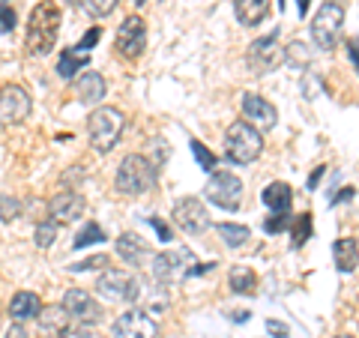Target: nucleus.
Instances as JSON below:
<instances>
[{"label":"nucleus","instance_id":"nucleus-17","mask_svg":"<svg viewBox=\"0 0 359 338\" xmlns=\"http://www.w3.org/2000/svg\"><path fill=\"white\" fill-rule=\"evenodd\" d=\"M75 96H78V102L81 105H96V102H102V96H105V78L102 72H81V78L75 81Z\"/></svg>","mask_w":359,"mask_h":338},{"label":"nucleus","instance_id":"nucleus-12","mask_svg":"<svg viewBox=\"0 0 359 338\" xmlns=\"http://www.w3.org/2000/svg\"><path fill=\"white\" fill-rule=\"evenodd\" d=\"M249 66L257 72V75H266V72H276L278 66L285 63V48L278 45V39H276V33L273 36H261V39H255L252 45H249Z\"/></svg>","mask_w":359,"mask_h":338},{"label":"nucleus","instance_id":"nucleus-13","mask_svg":"<svg viewBox=\"0 0 359 338\" xmlns=\"http://www.w3.org/2000/svg\"><path fill=\"white\" fill-rule=\"evenodd\" d=\"M174 224L180 231H186V234H192V236H198V234H204L207 228H210V212H207V207H204V201H198V198H183V201H177L174 204Z\"/></svg>","mask_w":359,"mask_h":338},{"label":"nucleus","instance_id":"nucleus-31","mask_svg":"<svg viewBox=\"0 0 359 338\" xmlns=\"http://www.w3.org/2000/svg\"><path fill=\"white\" fill-rule=\"evenodd\" d=\"M309 236H311V216H309V212H302V216L294 222V249L306 245Z\"/></svg>","mask_w":359,"mask_h":338},{"label":"nucleus","instance_id":"nucleus-27","mask_svg":"<svg viewBox=\"0 0 359 338\" xmlns=\"http://www.w3.org/2000/svg\"><path fill=\"white\" fill-rule=\"evenodd\" d=\"M75 9H81V13L93 15V18H102V15H111L117 6V0H72Z\"/></svg>","mask_w":359,"mask_h":338},{"label":"nucleus","instance_id":"nucleus-20","mask_svg":"<svg viewBox=\"0 0 359 338\" xmlns=\"http://www.w3.org/2000/svg\"><path fill=\"white\" fill-rule=\"evenodd\" d=\"M233 13H237V21L245 27L261 25L264 15L269 13V0H233Z\"/></svg>","mask_w":359,"mask_h":338},{"label":"nucleus","instance_id":"nucleus-14","mask_svg":"<svg viewBox=\"0 0 359 338\" xmlns=\"http://www.w3.org/2000/svg\"><path fill=\"white\" fill-rule=\"evenodd\" d=\"M63 311L69 314V318H75V323H87L93 326L102 320V309H99V302L87 294V290H66L63 294Z\"/></svg>","mask_w":359,"mask_h":338},{"label":"nucleus","instance_id":"nucleus-4","mask_svg":"<svg viewBox=\"0 0 359 338\" xmlns=\"http://www.w3.org/2000/svg\"><path fill=\"white\" fill-rule=\"evenodd\" d=\"M264 153V138L252 123L237 120L228 126V135H224V156L233 165H252L257 156Z\"/></svg>","mask_w":359,"mask_h":338},{"label":"nucleus","instance_id":"nucleus-40","mask_svg":"<svg viewBox=\"0 0 359 338\" xmlns=\"http://www.w3.org/2000/svg\"><path fill=\"white\" fill-rule=\"evenodd\" d=\"M150 224H153V228H156V231H159V236H162V243H171V231H168V224H165L162 219H156V216H153V219H150Z\"/></svg>","mask_w":359,"mask_h":338},{"label":"nucleus","instance_id":"nucleus-26","mask_svg":"<svg viewBox=\"0 0 359 338\" xmlns=\"http://www.w3.org/2000/svg\"><path fill=\"white\" fill-rule=\"evenodd\" d=\"M36 320H39L42 330H48V332L57 335V332L63 330V326H66V320H69V314L63 311V306H51V309H39Z\"/></svg>","mask_w":359,"mask_h":338},{"label":"nucleus","instance_id":"nucleus-19","mask_svg":"<svg viewBox=\"0 0 359 338\" xmlns=\"http://www.w3.org/2000/svg\"><path fill=\"white\" fill-rule=\"evenodd\" d=\"M147 252H150L147 243H144L138 234H120V236H117V255H120L126 264L138 266L144 257H147Z\"/></svg>","mask_w":359,"mask_h":338},{"label":"nucleus","instance_id":"nucleus-37","mask_svg":"<svg viewBox=\"0 0 359 338\" xmlns=\"http://www.w3.org/2000/svg\"><path fill=\"white\" fill-rule=\"evenodd\" d=\"M287 224H290V216H287V212H276L273 219H266L264 228H266V234H278V231H285Z\"/></svg>","mask_w":359,"mask_h":338},{"label":"nucleus","instance_id":"nucleus-44","mask_svg":"<svg viewBox=\"0 0 359 338\" xmlns=\"http://www.w3.org/2000/svg\"><path fill=\"white\" fill-rule=\"evenodd\" d=\"M347 54H351V63H353V69H356V39L347 42Z\"/></svg>","mask_w":359,"mask_h":338},{"label":"nucleus","instance_id":"nucleus-1","mask_svg":"<svg viewBox=\"0 0 359 338\" xmlns=\"http://www.w3.org/2000/svg\"><path fill=\"white\" fill-rule=\"evenodd\" d=\"M60 6L54 0H42V4L30 13V21H27V51L33 58H45L51 54V48L57 45V36H60Z\"/></svg>","mask_w":359,"mask_h":338},{"label":"nucleus","instance_id":"nucleus-39","mask_svg":"<svg viewBox=\"0 0 359 338\" xmlns=\"http://www.w3.org/2000/svg\"><path fill=\"white\" fill-rule=\"evenodd\" d=\"M4 338H30V332L25 330V323H18V320H15V323L4 332Z\"/></svg>","mask_w":359,"mask_h":338},{"label":"nucleus","instance_id":"nucleus-25","mask_svg":"<svg viewBox=\"0 0 359 338\" xmlns=\"http://www.w3.org/2000/svg\"><path fill=\"white\" fill-rule=\"evenodd\" d=\"M231 290L240 297H252L257 290V276L249 266H233L231 269Z\"/></svg>","mask_w":359,"mask_h":338},{"label":"nucleus","instance_id":"nucleus-38","mask_svg":"<svg viewBox=\"0 0 359 338\" xmlns=\"http://www.w3.org/2000/svg\"><path fill=\"white\" fill-rule=\"evenodd\" d=\"M105 264H108V257L105 255H96V257H87L84 264H72L69 273H84V269H96V266H105Z\"/></svg>","mask_w":359,"mask_h":338},{"label":"nucleus","instance_id":"nucleus-45","mask_svg":"<svg viewBox=\"0 0 359 338\" xmlns=\"http://www.w3.org/2000/svg\"><path fill=\"white\" fill-rule=\"evenodd\" d=\"M297 13H299V18H306V13H309V0H297Z\"/></svg>","mask_w":359,"mask_h":338},{"label":"nucleus","instance_id":"nucleus-11","mask_svg":"<svg viewBox=\"0 0 359 338\" xmlns=\"http://www.w3.org/2000/svg\"><path fill=\"white\" fill-rule=\"evenodd\" d=\"M117 54L123 60H138L147 48V25L138 15H129L117 30Z\"/></svg>","mask_w":359,"mask_h":338},{"label":"nucleus","instance_id":"nucleus-7","mask_svg":"<svg viewBox=\"0 0 359 338\" xmlns=\"http://www.w3.org/2000/svg\"><path fill=\"white\" fill-rule=\"evenodd\" d=\"M96 294L108 302H135L141 297V278L126 269H105L96 281Z\"/></svg>","mask_w":359,"mask_h":338},{"label":"nucleus","instance_id":"nucleus-16","mask_svg":"<svg viewBox=\"0 0 359 338\" xmlns=\"http://www.w3.org/2000/svg\"><path fill=\"white\" fill-rule=\"evenodd\" d=\"M243 114H245V123H252L257 132H266V129H273L278 123V111L257 93H245L243 96Z\"/></svg>","mask_w":359,"mask_h":338},{"label":"nucleus","instance_id":"nucleus-18","mask_svg":"<svg viewBox=\"0 0 359 338\" xmlns=\"http://www.w3.org/2000/svg\"><path fill=\"white\" fill-rule=\"evenodd\" d=\"M42 309V299L36 294H30V290H18V294L13 297V302H9V318L25 323V320H33Z\"/></svg>","mask_w":359,"mask_h":338},{"label":"nucleus","instance_id":"nucleus-28","mask_svg":"<svg viewBox=\"0 0 359 338\" xmlns=\"http://www.w3.org/2000/svg\"><path fill=\"white\" fill-rule=\"evenodd\" d=\"M54 240H57V222H39L36 231H33V243L39 249H51Z\"/></svg>","mask_w":359,"mask_h":338},{"label":"nucleus","instance_id":"nucleus-47","mask_svg":"<svg viewBox=\"0 0 359 338\" xmlns=\"http://www.w3.org/2000/svg\"><path fill=\"white\" fill-rule=\"evenodd\" d=\"M335 338H353V335H335Z\"/></svg>","mask_w":359,"mask_h":338},{"label":"nucleus","instance_id":"nucleus-24","mask_svg":"<svg viewBox=\"0 0 359 338\" xmlns=\"http://www.w3.org/2000/svg\"><path fill=\"white\" fill-rule=\"evenodd\" d=\"M216 231H219V236H222V243L231 245V249H243V245L252 240V231L245 228V224L222 222V224H216Z\"/></svg>","mask_w":359,"mask_h":338},{"label":"nucleus","instance_id":"nucleus-3","mask_svg":"<svg viewBox=\"0 0 359 338\" xmlns=\"http://www.w3.org/2000/svg\"><path fill=\"white\" fill-rule=\"evenodd\" d=\"M156 174H159V168H156L147 156L132 153L120 162L114 186L120 195H144V191H150L156 186Z\"/></svg>","mask_w":359,"mask_h":338},{"label":"nucleus","instance_id":"nucleus-23","mask_svg":"<svg viewBox=\"0 0 359 338\" xmlns=\"http://www.w3.org/2000/svg\"><path fill=\"white\" fill-rule=\"evenodd\" d=\"M84 66H87V54H78L75 48H63L57 60V75L63 81H72L75 72H84Z\"/></svg>","mask_w":359,"mask_h":338},{"label":"nucleus","instance_id":"nucleus-22","mask_svg":"<svg viewBox=\"0 0 359 338\" xmlns=\"http://www.w3.org/2000/svg\"><path fill=\"white\" fill-rule=\"evenodd\" d=\"M332 257L339 273H353L356 269V240L353 236H341V240L332 243Z\"/></svg>","mask_w":359,"mask_h":338},{"label":"nucleus","instance_id":"nucleus-29","mask_svg":"<svg viewBox=\"0 0 359 338\" xmlns=\"http://www.w3.org/2000/svg\"><path fill=\"white\" fill-rule=\"evenodd\" d=\"M102 240H105V231L99 228L96 222H87V224H84V231L75 236V243H72V245H75V249H84V245H93V243H102Z\"/></svg>","mask_w":359,"mask_h":338},{"label":"nucleus","instance_id":"nucleus-36","mask_svg":"<svg viewBox=\"0 0 359 338\" xmlns=\"http://www.w3.org/2000/svg\"><path fill=\"white\" fill-rule=\"evenodd\" d=\"M13 30H15V9L0 6V33H13Z\"/></svg>","mask_w":359,"mask_h":338},{"label":"nucleus","instance_id":"nucleus-9","mask_svg":"<svg viewBox=\"0 0 359 338\" xmlns=\"http://www.w3.org/2000/svg\"><path fill=\"white\" fill-rule=\"evenodd\" d=\"M33 111V99L25 87L6 84L0 87V126H18Z\"/></svg>","mask_w":359,"mask_h":338},{"label":"nucleus","instance_id":"nucleus-5","mask_svg":"<svg viewBox=\"0 0 359 338\" xmlns=\"http://www.w3.org/2000/svg\"><path fill=\"white\" fill-rule=\"evenodd\" d=\"M126 129V120L117 108H96L87 120V135H90V144L99 150V153H111L117 147L120 135Z\"/></svg>","mask_w":359,"mask_h":338},{"label":"nucleus","instance_id":"nucleus-43","mask_svg":"<svg viewBox=\"0 0 359 338\" xmlns=\"http://www.w3.org/2000/svg\"><path fill=\"white\" fill-rule=\"evenodd\" d=\"M323 171H327V168H323V165H320V168H318V171H314V174H311V180H309V189H314V186H318V180L323 177Z\"/></svg>","mask_w":359,"mask_h":338},{"label":"nucleus","instance_id":"nucleus-8","mask_svg":"<svg viewBox=\"0 0 359 338\" xmlns=\"http://www.w3.org/2000/svg\"><path fill=\"white\" fill-rule=\"evenodd\" d=\"M204 195H207V201H212V204L222 207V210H240V204H243V180L237 174L219 171V174L210 177V183L204 186Z\"/></svg>","mask_w":359,"mask_h":338},{"label":"nucleus","instance_id":"nucleus-35","mask_svg":"<svg viewBox=\"0 0 359 338\" xmlns=\"http://www.w3.org/2000/svg\"><path fill=\"white\" fill-rule=\"evenodd\" d=\"M99 36H102V30H99V27H90V30H87V36L75 45V51H78V54H87V51L99 42Z\"/></svg>","mask_w":359,"mask_h":338},{"label":"nucleus","instance_id":"nucleus-34","mask_svg":"<svg viewBox=\"0 0 359 338\" xmlns=\"http://www.w3.org/2000/svg\"><path fill=\"white\" fill-rule=\"evenodd\" d=\"M57 338H93V330L87 323H66L57 332Z\"/></svg>","mask_w":359,"mask_h":338},{"label":"nucleus","instance_id":"nucleus-15","mask_svg":"<svg viewBox=\"0 0 359 338\" xmlns=\"http://www.w3.org/2000/svg\"><path fill=\"white\" fill-rule=\"evenodd\" d=\"M84 210H87V201H84V195H78V191H57V195L48 201V216L57 224L78 222L84 216Z\"/></svg>","mask_w":359,"mask_h":338},{"label":"nucleus","instance_id":"nucleus-2","mask_svg":"<svg viewBox=\"0 0 359 338\" xmlns=\"http://www.w3.org/2000/svg\"><path fill=\"white\" fill-rule=\"evenodd\" d=\"M212 269V264H198L192 249L180 245V249H168L153 257V278H159L162 285H174V281H186L192 276H201Z\"/></svg>","mask_w":359,"mask_h":338},{"label":"nucleus","instance_id":"nucleus-42","mask_svg":"<svg viewBox=\"0 0 359 338\" xmlns=\"http://www.w3.org/2000/svg\"><path fill=\"white\" fill-rule=\"evenodd\" d=\"M231 320H233V323H243V320H249V311H243V309H237V311H233V314H231Z\"/></svg>","mask_w":359,"mask_h":338},{"label":"nucleus","instance_id":"nucleus-41","mask_svg":"<svg viewBox=\"0 0 359 338\" xmlns=\"http://www.w3.org/2000/svg\"><path fill=\"white\" fill-rule=\"evenodd\" d=\"M353 198V186H347V189H341V195L335 198V204H341V201H351Z\"/></svg>","mask_w":359,"mask_h":338},{"label":"nucleus","instance_id":"nucleus-33","mask_svg":"<svg viewBox=\"0 0 359 338\" xmlns=\"http://www.w3.org/2000/svg\"><path fill=\"white\" fill-rule=\"evenodd\" d=\"M192 153H195V159H198V165L204 168V171H212V168H216V156H212L201 141H192Z\"/></svg>","mask_w":359,"mask_h":338},{"label":"nucleus","instance_id":"nucleus-32","mask_svg":"<svg viewBox=\"0 0 359 338\" xmlns=\"http://www.w3.org/2000/svg\"><path fill=\"white\" fill-rule=\"evenodd\" d=\"M18 216H21V201L18 198H9V195H0V219L13 222Z\"/></svg>","mask_w":359,"mask_h":338},{"label":"nucleus","instance_id":"nucleus-30","mask_svg":"<svg viewBox=\"0 0 359 338\" xmlns=\"http://www.w3.org/2000/svg\"><path fill=\"white\" fill-rule=\"evenodd\" d=\"M309 48V45L306 42H299V39H294V42H290L287 45V48H285V60H290V63H302V66H309V60H311V54L306 51Z\"/></svg>","mask_w":359,"mask_h":338},{"label":"nucleus","instance_id":"nucleus-6","mask_svg":"<svg viewBox=\"0 0 359 338\" xmlns=\"http://www.w3.org/2000/svg\"><path fill=\"white\" fill-rule=\"evenodd\" d=\"M341 25H344L341 4H332V0H330V4H323L318 9V15H314V21H311V39H314V45H318L320 51L335 48L339 39H341Z\"/></svg>","mask_w":359,"mask_h":338},{"label":"nucleus","instance_id":"nucleus-21","mask_svg":"<svg viewBox=\"0 0 359 338\" xmlns=\"http://www.w3.org/2000/svg\"><path fill=\"white\" fill-rule=\"evenodd\" d=\"M261 198L273 212H290V204H294V191H290L287 183H269L261 191Z\"/></svg>","mask_w":359,"mask_h":338},{"label":"nucleus","instance_id":"nucleus-10","mask_svg":"<svg viewBox=\"0 0 359 338\" xmlns=\"http://www.w3.org/2000/svg\"><path fill=\"white\" fill-rule=\"evenodd\" d=\"M111 335L114 338H159V323H156V318L150 311L129 309L114 320Z\"/></svg>","mask_w":359,"mask_h":338},{"label":"nucleus","instance_id":"nucleus-46","mask_svg":"<svg viewBox=\"0 0 359 338\" xmlns=\"http://www.w3.org/2000/svg\"><path fill=\"white\" fill-rule=\"evenodd\" d=\"M150 4V0H135V6H147Z\"/></svg>","mask_w":359,"mask_h":338}]
</instances>
